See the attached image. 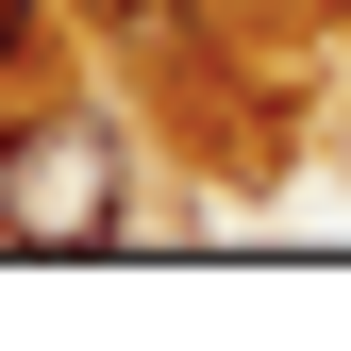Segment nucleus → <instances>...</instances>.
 Returning <instances> with one entry per match:
<instances>
[{"mask_svg":"<svg viewBox=\"0 0 351 351\" xmlns=\"http://www.w3.org/2000/svg\"><path fill=\"white\" fill-rule=\"evenodd\" d=\"M117 217H134V151L101 101L0 117V251H117Z\"/></svg>","mask_w":351,"mask_h":351,"instance_id":"nucleus-1","label":"nucleus"},{"mask_svg":"<svg viewBox=\"0 0 351 351\" xmlns=\"http://www.w3.org/2000/svg\"><path fill=\"white\" fill-rule=\"evenodd\" d=\"M67 17H101V34H167L184 0H67Z\"/></svg>","mask_w":351,"mask_h":351,"instance_id":"nucleus-3","label":"nucleus"},{"mask_svg":"<svg viewBox=\"0 0 351 351\" xmlns=\"http://www.w3.org/2000/svg\"><path fill=\"white\" fill-rule=\"evenodd\" d=\"M34 34H51V0H0V84L34 67Z\"/></svg>","mask_w":351,"mask_h":351,"instance_id":"nucleus-2","label":"nucleus"}]
</instances>
